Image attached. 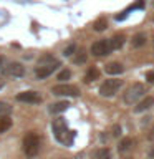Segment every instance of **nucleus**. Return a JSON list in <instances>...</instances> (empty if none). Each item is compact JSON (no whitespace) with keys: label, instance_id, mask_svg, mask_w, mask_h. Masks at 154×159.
Segmentation results:
<instances>
[{"label":"nucleus","instance_id":"nucleus-1","mask_svg":"<svg viewBox=\"0 0 154 159\" xmlns=\"http://www.w3.org/2000/svg\"><path fill=\"white\" fill-rule=\"evenodd\" d=\"M40 151V138H38V134L37 133H33V131H30L25 134V138H23V152L27 154L28 157H33V156H37Z\"/></svg>","mask_w":154,"mask_h":159},{"label":"nucleus","instance_id":"nucleus-2","mask_svg":"<svg viewBox=\"0 0 154 159\" xmlns=\"http://www.w3.org/2000/svg\"><path fill=\"white\" fill-rule=\"evenodd\" d=\"M144 93H146V86H144L143 83H134L126 89V93H124V103L134 104L139 98L144 96Z\"/></svg>","mask_w":154,"mask_h":159},{"label":"nucleus","instance_id":"nucleus-3","mask_svg":"<svg viewBox=\"0 0 154 159\" xmlns=\"http://www.w3.org/2000/svg\"><path fill=\"white\" fill-rule=\"evenodd\" d=\"M121 86H123V80H106V81L99 86V94H101V96H106V98H111L119 91Z\"/></svg>","mask_w":154,"mask_h":159},{"label":"nucleus","instance_id":"nucleus-4","mask_svg":"<svg viewBox=\"0 0 154 159\" xmlns=\"http://www.w3.org/2000/svg\"><path fill=\"white\" fill-rule=\"evenodd\" d=\"M52 93L57 94V96H71V98H75V96H78V94H79V89H78L76 86H73V84H65V83H61V84L53 86Z\"/></svg>","mask_w":154,"mask_h":159},{"label":"nucleus","instance_id":"nucleus-5","mask_svg":"<svg viewBox=\"0 0 154 159\" xmlns=\"http://www.w3.org/2000/svg\"><path fill=\"white\" fill-rule=\"evenodd\" d=\"M113 50H111V45H109V40H98L91 45V53L94 57H106L109 55Z\"/></svg>","mask_w":154,"mask_h":159},{"label":"nucleus","instance_id":"nucleus-6","mask_svg":"<svg viewBox=\"0 0 154 159\" xmlns=\"http://www.w3.org/2000/svg\"><path fill=\"white\" fill-rule=\"evenodd\" d=\"M3 75H7V76H13V78H22L25 75V66L22 63L18 61H12L8 65H5V66L2 68Z\"/></svg>","mask_w":154,"mask_h":159},{"label":"nucleus","instance_id":"nucleus-7","mask_svg":"<svg viewBox=\"0 0 154 159\" xmlns=\"http://www.w3.org/2000/svg\"><path fill=\"white\" fill-rule=\"evenodd\" d=\"M60 66V63H53V65H38L37 68H35V75H37V78L38 80H43V78H47L50 76L55 70H57Z\"/></svg>","mask_w":154,"mask_h":159},{"label":"nucleus","instance_id":"nucleus-8","mask_svg":"<svg viewBox=\"0 0 154 159\" xmlns=\"http://www.w3.org/2000/svg\"><path fill=\"white\" fill-rule=\"evenodd\" d=\"M17 99L22 103H40L42 101V96L37 91H23L17 94Z\"/></svg>","mask_w":154,"mask_h":159},{"label":"nucleus","instance_id":"nucleus-9","mask_svg":"<svg viewBox=\"0 0 154 159\" xmlns=\"http://www.w3.org/2000/svg\"><path fill=\"white\" fill-rule=\"evenodd\" d=\"M52 129H53V133H55V138H58L60 134H63L65 131H66V121H65L63 118H57V119H53V123H52Z\"/></svg>","mask_w":154,"mask_h":159},{"label":"nucleus","instance_id":"nucleus-10","mask_svg":"<svg viewBox=\"0 0 154 159\" xmlns=\"http://www.w3.org/2000/svg\"><path fill=\"white\" fill-rule=\"evenodd\" d=\"M152 106H154V98L152 96H146V98H143L136 106H134V111H136V113H143V111H146V109L152 108Z\"/></svg>","mask_w":154,"mask_h":159},{"label":"nucleus","instance_id":"nucleus-11","mask_svg":"<svg viewBox=\"0 0 154 159\" xmlns=\"http://www.w3.org/2000/svg\"><path fill=\"white\" fill-rule=\"evenodd\" d=\"M104 70H106V73H108V75H119V73H123V71H124L123 65H121V63H118V61L108 63L106 66H104Z\"/></svg>","mask_w":154,"mask_h":159},{"label":"nucleus","instance_id":"nucleus-12","mask_svg":"<svg viewBox=\"0 0 154 159\" xmlns=\"http://www.w3.org/2000/svg\"><path fill=\"white\" fill-rule=\"evenodd\" d=\"M124 42H126V37H124L123 33L119 35H114V37L109 40V45H111V50H119L124 45Z\"/></svg>","mask_w":154,"mask_h":159},{"label":"nucleus","instance_id":"nucleus-13","mask_svg":"<svg viewBox=\"0 0 154 159\" xmlns=\"http://www.w3.org/2000/svg\"><path fill=\"white\" fill-rule=\"evenodd\" d=\"M133 146H134V141H133V138H123L121 141H119L118 151H119V152H128L129 149H133Z\"/></svg>","mask_w":154,"mask_h":159},{"label":"nucleus","instance_id":"nucleus-14","mask_svg":"<svg viewBox=\"0 0 154 159\" xmlns=\"http://www.w3.org/2000/svg\"><path fill=\"white\" fill-rule=\"evenodd\" d=\"M68 101H58V103H55L50 106V113H53V114H57V113H63V111H66L68 109Z\"/></svg>","mask_w":154,"mask_h":159},{"label":"nucleus","instance_id":"nucleus-15","mask_svg":"<svg viewBox=\"0 0 154 159\" xmlns=\"http://www.w3.org/2000/svg\"><path fill=\"white\" fill-rule=\"evenodd\" d=\"M98 76H99V70L94 68V66H91V68H88L86 75H84V81H86V83H91V81H94V80H98Z\"/></svg>","mask_w":154,"mask_h":159},{"label":"nucleus","instance_id":"nucleus-16","mask_svg":"<svg viewBox=\"0 0 154 159\" xmlns=\"http://www.w3.org/2000/svg\"><path fill=\"white\" fill-rule=\"evenodd\" d=\"M146 33H138V35H134L133 37V47L134 48H141L146 45Z\"/></svg>","mask_w":154,"mask_h":159},{"label":"nucleus","instance_id":"nucleus-17","mask_svg":"<svg viewBox=\"0 0 154 159\" xmlns=\"http://www.w3.org/2000/svg\"><path fill=\"white\" fill-rule=\"evenodd\" d=\"M86 60H88V53L83 48H79V52H76V57L73 58V61L76 65H81V63H86Z\"/></svg>","mask_w":154,"mask_h":159},{"label":"nucleus","instance_id":"nucleus-18","mask_svg":"<svg viewBox=\"0 0 154 159\" xmlns=\"http://www.w3.org/2000/svg\"><path fill=\"white\" fill-rule=\"evenodd\" d=\"M10 126H12V119H10V116H2L0 118V133L8 131Z\"/></svg>","mask_w":154,"mask_h":159},{"label":"nucleus","instance_id":"nucleus-19","mask_svg":"<svg viewBox=\"0 0 154 159\" xmlns=\"http://www.w3.org/2000/svg\"><path fill=\"white\" fill-rule=\"evenodd\" d=\"M94 156L96 159H111V151H109V148H99Z\"/></svg>","mask_w":154,"mask_h":159},{"label":"nucleus","instance_id":"nucleus-20","mask_svg":"<svg viewBox=\"0 0 154 159\" xmlns=\"http://www.w3.org/2000/svg\"><path fill=\"white\" fill-rule=\"evenodd\" d=\"M10 113H12V106H10L8 103H5V101H0V118L8 116Z\"/></svg>","mask_w":154,"mask_h":159},{"label":"nucleus","instance_id":"nucleus-21","mask_svg":"<svg viewBox=\"0 0 154 159\" xmlns=\"http://www.w3.org/2000/svg\"><path fill=\"white\" fill-rule=\"evenodd\" d=\"M57 63V60H55L52 55H43V57H40L38 60V65H53Z\"/></svg>","mask_w":154,"mask_h":159},{"label":"nucleus","instance_id":"nucleus-22","mask_svg":"<svg viewBox=\"0 0 154 159\" xmlns=\"http://www.w3.org/2000/svg\"><path fill=\"white\" fill-rule=\"evenodd\" d=\"M108 27V22L104 18H99V20H96V22H94V25H93V28L96 30V32H103L104 28Z\"/></svg>","mask_w":154,"mask_h":159},{"label":"nucleus","instance_id":"nucleus-23","mask_svg":"<svg viewBox=\"0 0 154 159\" xmlns=\"http://www.w3.org/2000/svg\"><path fill=\"white\" fill-rule=\"evenodd\" d=\"M70 76H71V71H70V70H63V71H60L58 73V80L60 81H66V80H70Z\"/></svg>","mask_w":154,"mask_h":159},{"label":"nucleus","instance_id":"nucleus-24","mask_svg":"<svg viewBox=\"0 0 154 159\" xmlns=\"http://www.w3.org/2000/svg\"><path fill=\"white\" fill-rule=\"evenodd\" d=\"M75 52H76V45H75V43H70L68 47L65 48V52H63V55H65V57H71V55H73Z\"/></svg>","mask_w":154,"mask_h":159},{"label":"nucleus","instance_id":"nucleus-25","mask_svg":"<svg viewBox=\"0 0 154 159\" xmlns=\"http://www.w3.org/2000/svg\"><path fill=\"white\" fill-rule=\"evenodd\" d=\"M111 133H113V136H114V138H118L119 134H121V126H119V124H114L113 129H111Z\"/></svg>","mask_w":154,"mask_h":159},{"label":"nucleus","instance_id":"nucleus-26","mask_svg":"<svg viewBox=\"0 0 154 159\" xmlns=\"http://www.w3.org/2000/svg\"><path fill=\"white\" fill-rule=\"evenodd\" d=\"M146 81L147 83H154V70H151V71L146 73Z\"/></svg>","mask_w":154,"mask_h":159},{"label":"nucleus","instance_id":"nucleus-27","mask_svg":"<svg viewBox=\"0 0 154 159\" xmlns=\"http://www.w3.org/2000/svg\"><path fill=\"white\" fill-rule=\"evenodd\" d=\"M147 156H149V159H154V146L149 149V152H147Z\"/></svg>","mask_w":154,"mask_h":159},{"label":"nucleus","instance_id":"nucleus-28","mask_svg":"<svg viewBox=\"0 0 154 159\" xmlns=\"http://www.w3.org/2000/svg\"><path fill=\"white\" fill-rule=\"evenodd\" d=\"M3 61H5V58H3V55H0V66L3 65Z\"/></svg>","mask_w":154,"mask_h":159},{"label":"nucleus","instance_id":"nucleus-29","mask_svg":"<svg viewBox=\"0 0 154 159\" xmlns=\"http://www.w3.org/2000/svg\"><path fill=\"white\" fill-rule=\"evenodd\" d=\"M3 84H5V81H3V80H2V78H0V89H2V88H3Z\"/></svg>","mask_w":154,"mask_h":159},{"label":"nucleus","instance_id":"nucleus-30","mask_svg":"<svg viewBox=\"0 0 154 159\" xmlns=\"http://www.w3.org/2000/svg\"><path fill=\"white\" fill-rule=\"evenodd\" d=\"M152 138H154V129L151 131V134H149V139H152Z\"/></svg>","mask_w":154,"mask_h":159},{"label":"nucleus","instance_id":"nucleus-31","mask_svg":"<svg viewBox=\"0 0 154 159\" xmlns=\"http://www.w3.org/2000/svg\"><path fill=\"white\" fill-rule=\"evenodd\" d=\"M151 3H152V7H154V0H151Z\"/></svg>","mask_w":154,"mask_h":159},{"label":"nucleus","instance_id":"nucleus-32","mask_svg":"<svg viewBox=\"0 0 154 159\" xmlns=\"http://www.w3.org/2000/svg\"><path fill=\"white\" fill-rule=\"evenodd\" d=\"M124 159H131V157H124Z\"/></svg>","mask_w":154,"mask_h":159}]
</instances>
